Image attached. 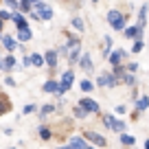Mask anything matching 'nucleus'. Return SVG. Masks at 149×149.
I'll return each instance as SVG.
<instances>
[{"mask_svg":"<svg viewBox=\"0 0 149 149\" xmlns=\"http://www.w3.org/2000/svg\"><path fill=\"white\" fill-rule=\"evenodd\" d=\"M130 116H132V121H138V116H140V112H136V110H132V114H130Z\"/></svg>","mask_w":149,"mask_h":149,"instance_id":"40","label":"nucleus"},{"mask_svg":"<svg viewBox=\"0 0 149 149\" xmlns=\"http://www.w3.org/2000/svg\"><path fill=\"white\" fill-rule=\"evenodd\" d=\"M0 64H2V53H0Z\"/></svg>","mask_w":149,"mask_h":149,"instance_id":"46","label":"nucleus"},{"mask_svg":"<svg viewBox=\"0 0 149 149\" xmlns=\"http://www.w3.org/2000/svg\"><path fill=\"white\" fill-rule=\"evenodd\" d=\"M22 68H31V55H24L22 57Z\"/></svg>","mask_w":149,"mask_h":149,"instance_id":"37","label":"nucleus"},{"mask_svg":"<svg viewBox=\"0 0 149 149\" xmlns=\"http://www.w3.org/2000/svg\"><path fill=\"white\" fill-rule=\"evenodd\" d=\"M77 105H79L81 110H86L88 114H101V105H99L92 97H81V101L77 103Z\"/></svg>","mask_w":149,"mask_h":149,"instance_id":"6","label":"nucleus"},{"mask_svg":"<svg viewBox=\"0 0 149 149\" xmlns=\"http://www.w3.org/2000/svg\"><path fill=\"white\" fill-rule=\"evenodd\" d=\"M143 46H145V42H143V40L134 42V44H132V53H140V51H143Z\"/></svg>","mask_w":149,"mask_h":149,"instance_id":"36","label":"nucleus"},{"mask_svg":"<svg viewBox=\"0 0 149 149\" xmlns=\"http://www.w3.org/2000/svg\"><path fill=\"white\" fill-rule=\"evenodd\" d=\"M15 68H18V59H15L13 55L2 57V64H0V70H2V72H13Z\"/></svg>","mask_w":149,"mask_h":149,"instance_id":"10","label":"nucleus"},{"mask_svg":"<svg viewBox=\"0 0 149 149\" xmlns=\"http://www.w3.org/2000/svg\"><path fill=\"white\" fill-rule=\"evenodd\" d=\"M99 116H101V123L105 125V130L116 132V134H125V130H127V123L125 121H118L114 114H105V112H101Z\"/></svg>","mask_w":149,"mask_h":149,"instance_id":"1","label":"nucleus"},{"mask_svg":"<svg viewBox=\"0 0 149 149\" xmlns=\"http://www.w3.org/2000/svg\"><path fill=\"white\" fill-rule=\"evenodd\" d=\"M11 101H9V97H7L5 92H0V116H5V114H9L11 112Z\"/></svg>","mask_w":149,"mask_h":149,"instance_id":"15","label":"nucleus"},{"mask_svg":"<svg viewBox=\"0 0 149 149\" xmlns=\"http://www.w3.org/2000/svg\"><path fill=\"white\" fill-rule=\"evenodd\" d=\"M118 140H121V145H125V147H130V149L136 145V138L132 134H127V132L125 134H118Z\"/></svg>","mask_w":149,"mask_h":149,"instance_id":"24","label":"nucleus"},{"mask_svg":"<svg viewBox=\"0 0 149 149\" xmlns=\"http://www.w3.org/2000/svg\"><path fill=\"white\" fill-rule=\"evenodd\" d=\"M11 22L15 24V29H18V31H24V29H31V26H29V20H26V15H22V13H13Z\"/></svg>","mask_w":149,"mask_h":149,"instance_id":"14","label":"nucleus"},{"mask_svg":"<svg viewBox=\"0 0 149 149\" xmlns=\"http://www.w3.org/2000/svg\"><path fill=\"white\" fill-rule=\"evenodd\" d=\"M33 13L37 15V20H53V9L51 7H44V9H40V11H33Z\"/></svg>","mask_w":149,"mask_h":149,"instance_id":"23","label":"nucleus"},{"mask_svg":"<svg viewBox=\"0 0 149 149\" xmlns=\"http://www.w3.org/2000/svg\"><path fill=\"white\" fill-rule=\"evenodd\" d=\"M57 149H72L70 145H64V147H57Z\"/></svg>","mask_w":149,"mask_h":149,"instance_id":"43","label":"nucleus"},{"mask_svg":"<svg viewBox=\"0 0 149 149\" xmlns=\"http://www.w3.org/2000/svg\"><path fill=\"white\" fill-rule=\"evenodd\" d=\"M79 68L84 70V72H94V64H92V57H90V53H86L84 51V55H81V59H79Z\"/></svg>","mask_w":149,"mask_h":149,"instance_id":"12","label":"nucleus"},{"mask_svg":"<svg viewBox=\"0 0 149 149\" xmlns=\"http://www.w3.org/2000/svg\"><path fill=\"white\" fill-rule=\"evenodd\" d=\"M72 116L77 118V121H86V118H88V112L81 110L79 105H74V107H72Z\"/></svg>","mask_w":149,"mask_h":149,"instance_id":"30","label":"nucleus"},{"mask_svg":"<svg viewBox=\"0 0 149 149\" xmlns=\"http://www.w3.org/2000/svg\"><path fill=\"white\" fill-rule=\"evenodd\" d=\"M0 33H5V22L0 20Z\"/></svg>","mask_w":149,"mask_h":149,"instance_id":"41","label":"nucleus"},{"mask_svg":"<svg viewBox=\"0 0 149 149\" xmlns=\"http://www.w3.org/2000/svg\"><path fill=\"white\" fill-rule=\"evenodd\" d=\"M125 72H127V70H125V64H123V66H116V68H112V74H114L118 81L123 79V74H125Z\"/></svg>","mask_w":149,"mask_h":149,"instance_id":"32","label":"nucleus"},{"mask_svg":"<svg viewBox=\"0 0 149 149\" xmlns=\"http://www.w3.org/2000/svg\"><path fill=\"white\" fill-rule=\"evenodd\" d=\"M33 37V31L31 29H24V31H18L15 33V40H18V44H22L24 46V42H29V40H31Z\"/></svg>","mask_w":149,"mask_h":149,"instance_id":"22","label":"nucleus"},{"mask_svg":"<svg viewBox=\"0 0 149 149\" xmlns=\"http://www.w3.org/2000/svg\"><path fill=\"white\" fill-rule=\"evenodd\" d=\"M5 86L13 88V86H15V79H13V77H5Z\"/></svg>","mask_w":149,"mask_h":149,"instance_id":"39","label":"nucleus"},{"mask_svg":"<svg viewBox=\"0 0 149 149\" xmlns=\"http://www.w3.org/2000/svg\"><path fill=\"white\" fill-rule=\"evenodd\" d=\"M37 134H40V138H42L44 143H48V140L55 138V130H53L51 125H46V123H42V125L37 127Z\"/></svg>","mask_w":149,"mask_h":149,"instance_id":"11","label":"nucleus"},{"mask_svg":"<svg viewBox=\"0 0 149 149\" xmlns=\"http://www.w3.org/2000/svg\"><path fill=\"white\" fill-rule=\"evenodd\" d=\"M2 35H5V33H0V42H2Z\"/></svg>","mask_w":149,"mask_h":149,"instance_id":"45","label":"nucleus"},{"mask_svg":"<svg viewBox=\"0 0 149 149\" xmlns=\"http://www.w3.org/2000/svg\"><path fill=\"white\" fill-rule=\"evenodd\" d=\"M68 145H70L72 149H88V143H86L81 136H70V138H68Z\"/></svg>","mask_w":149,"mask_h":149,"instance_id":"18","label":"nucleus"},{"mask_svg":"<svg viewBox=\"0 0 149 149\" xmlns=\"http://www.w3.org/2000/svg\"><path fill=\"white\" fill-rule=\"evenodd\" d=\"M79 88H81V92H84V94H88V92H92L97 86H94L90 79H81V81H79Z\"/></svg>","mask_w":149,"mask_h":149,"instance_id":"28","label":"nucleus"},{"mask_svg":"<svg viewBox=\"0 0 149 149\" xmlns=\"http://www.w3.org/2000/svg\"><path fill=\"white\" fill-rule=\"evenodd\" d=\"M112 51H114V46H112V37L105 35V37H103V51H101V57H103V59H107V57L112 55Z\"/></svg>","mask_w":149,"mask_h":149,"instance_id":"17","label":"nucleus"},{"mask_svg":"<svg viewBox=\"0 0 149 149\" xmlns=\"http://www.w3.org/2000/svg\"><path fill=\"white\" fill-rule=\"evenodd\" d=\"M42 92H46V94H57V92H59V81H55V79H48V81H44V86H42Z\"/></svg>","mask_w":149,"mask_h":149,"instance_id":"16","label":"nucleus"},{"mask_svg":"<svg viewBox=\"0 0 149 149\" xmlns=\"http://www.w3.org/2000/svg\"><path fill=\"white\" fill-rule=\"evenodd\" d=\"M88 149H97V147H92V145H88Z\"/></svg>","mask_w":149,"mask_h":149,"instance_id":"44","label":"nucleus"},{"mask_svg":"<svg viewBox=\"0 0 149 149\" xmlns=\"http://www.w3.org/2000/svg\"><path fill=\"white\" fill-rule=\"evenodd\" d=\"M81 138H84L86 140V143H88V145H92V147H107V138H105V136H101V134H99V132H94V130H84V132H81Z\"/></svg>","mask_w":149,"mask_h":149,"instance_id":"3","label":"nucleus"},{"mask_svg":"<svg viewBox=\"0 0 149 149\" xmlns=\"http://www.w3.org/2000/svg\"><path fill=\"white\" fill-rule=\"evenodd\" d=\"M11 18H13V13H11V11H7V9H0V20H2V22H9Z\"/></svg>","mask_w":149,"mask_h":149,"instance_id":"35","label":"nucleus"},{"mask_svg":"<svg viewBox=\"0 0 149 149\" xmlns=\"http://www.w3.org/2000/svg\"><path fill=\"white\" fill-rule=\"evenodd\" d=\"M72 84H74V72L72 70H66L64 74H61V79H59V92H57V97H61V94H66L70 88H72Z\"/></svg>","mask_w":149,"mask_h":149,"instance_id":"5","label":"nucleus"},{"mask_svg":"<svg viewBox=\"0 0 149 149\" xmlns=\"http://www.w3.org/2000/svg\"><path fill=\"white\" fill-rule=\"evenodd\" d=\"M118 84H121V81L112 74V70H105V72H101L97 77V86L99 88H116Z\"/></svg>","mask_w":149,"mask_h":149,"instance_id":"4","label":"nucleus"},{"mask_svg":"<svg viewBox=\"0 0 149 149\" xmlns=\"http://www.w3.org/2000/svg\"><path fill=\"white\" fill-rule=\"evenodd\" d=\"M149 107V97L147 94H143V97H138V101H134V110L136 112H145Z\"/></svg>","mask_w":149,"mask_h":149,"instance_id":"21","label":"nucleus"},{"mask_svg":"<svg viewBox=\"0 0 149 149\" xmlns=\"http://www.w3.org/2000/svg\"><path fill=\"white\" fill-rule=\"evenodd\" d=\"M70 24H72L74 31H79V33H84V31H86V22H84V18H79V15H72Z\"/></svg>","mask_w":149,"mask_h":149,"instance_id":"25","label":"nucleus"},{"mask_svg":"<svg viewBox=\"0 0 149 149\" xmlns=\"http://www.w3.org/2000/svg\"><path fill=\"white\" fill-rule=\"evenodd\" d=\"M20 13H29L31 15L33 13V2H26V0H20Z\"/></svg>","mask_w":149,"mask_h":149,"instance_id":"31","label":"nucleus"},{"mask_svg":"<svg viewBox=\"0 0 149 149\" xmlns=\"http://www.w3.org/2000/svg\"><path fill=\"white\" fill-rule=\"evenodd\" d=\"M121 84H125L127 88H132V90H134V88H136V74L125 72V74H123V79H121Z\"/></svg>","mask_w":149,"mask_h":149,"instance_id":"27","label":"nucleus"},{"mask_svg":"<svg viewBox=\"0 0 149 149\" xmlns=\"http://www.w3.org/2000/svg\"><path fill=\"white\" fill-rule=\"evenodd\" d=\"M57 61H59V55H57L55 48H53V51H46V53H44V64H46L51 70H55V68H57Z\"/></svg>","mask_w":149,"mask_h":149,"instance_id":"13","label":"nucleus"},{"mask_svg":"<svg viewBox=\"0 0 149 149\" xmlns=\"http://www.w3.org/2000/svg\"><path fill=\"white\" fill-rule=\"evenodd\" d=\"M55 110H57L55 103H46V105H42V107H40V121H46V116L53 114Z\"/></svg>","mask_w":149,"mask_h":149,"instance_id":"20","label":"nucleus"},{"mask_svg":"<svg viewBox=\"0 0 149 149\" xmlns=\"http://www.w3.org/2000/svg\"><path fill=\"white\" fill-rule=\"evenodd\" d=\"M33 112H37V105H35V103H26V105L22 107V114H33Z\"/></svg>","mask_w":149,"mask_h":149,"instance_id":"34","label":"nucleus"},{"mask_svg":"<svg viewBox=\"0 0 149 149\" xmlns=\"http://www.w3.org/2000/svg\"><path fill=\"white\" fill-rule=\"evenodd\" d=\"M127 59V51L125 48H114L112 51V55L107 57V61H110L112 68H116V66H123V61Z\"/></svg>","mask_w":149,"mask_h":149,"instance_id":"7","label":"nucleus"},{"mask_svg":"<svg viewBox=\"0 0 149 149\" xmlns=\"http://www.w3.org/2000/svg\"><path fill=\"white\" fill-rule=\"evenodd\" d=\"M125 70H127L130 74H136V72H138V64H136V61H127V64H125Z\"/></svg>","mask_w":149,"mask_h":149,"instance_id":"33","label":"nucleus"},{"mask_svg":"<svg viewBox=\"0 0 149 149\" xmlns=\"http://www.w3.org/2000/svg\"><path fill=\"white\" fill-rule=\"evenodd\" d=\"M81 55H84V51H70V53H68V64H70V66L79 64Z\"/></svg>","mask_w":149,"mask_h":149,"instance_id":"29","label":"nucleus"},{"mask_svg":"<svg viewBox=\"0 0 149 149\" xmlns=\"http://www.w3.org/2000/svg\"><path fill=\"white\" fill-rule=\"evenodd\" d=\"M125 112H127V105H116L114 114H116V116H121V114H125Z\"/></svg>","mask_w":149,"mask_h":149,"instance_id":"38","label":"nucleus"},{"mask_svg":"<svg viewBox=\"0 0 149 149\" xmlns=\"http://www.w3.org/2000/svg\"><path fill=\"white\" fill-rule=\"evenodd\" d=\"M145 149H149V138H145Z\"/></svg>","mask_w":149,"mask_h":149,"instance_id":"42","label":"nucleus"},{"mask_svg":"<svg viewBox=\"0 0 149 149\" xmlns=\"http://www.w3.org/2000/svg\"><path fill=\"white\" fill-rule=\"evenodd\" d=\"M123 35H125L127 40H132V42H138V40H143V26L132 24V26H127L125 31H123Z\"/></svg>","mask_w":149,"mask_h":149,"instance_id":"9","label":"nucleus"},{"mask_svg":"<svg viewBox=\"0 0 149 149\" xmlns=\"http://www.w3.org/2000/svg\"><path fill=\"white\" fill-rule=\"evenodd\" d=\"M127 18H130V15H127L125 11L112 9L110 13H107V24H110L114 31H125L127 29Z\"/></svg>","mask_w":149,"mask_h":149,"instance_id":"2","label":"nucleus"},{"mask_svg":"<svg viewBox=\"0 0 149 149\" xmlns=\"http://www.w3.org/2000/svg\"><path fill=\"white\" fill-rule=\"evenodd\" d=\"M147 11H149V2H143L140 5V11H138V26H143L145 29V24H147Z\"/></svg>","mask_w":149,"mask_h":149,"instance_id":"19","label":"nucleus"},{"mask_svg":"<svg viewBox=\"0 0 149 149\" xmlns=\"http://www.w3.org/2000/svg\"><path fill=\"white\" fill-rule=\"evenodd\" d=\"M31 66L33 68H44V55H40V53H31Z\"/></svg>","mask_w":149,"mask_h":149,"instance_id":"26","label":"nucleus"},{"mask_svg":"<svg viewBox=\"0 0 149 149\" xmlns=\"http://www.w3.org/2000/svg\"><path fill=\"white\" fill-rule=\"evenodd\" d=\"M2 46H5V51H7V55H13V51H20V46L22 44H18V40H15L13 35H9V33H5L2 35Z\"/></svg>","mask_w":149,"mask_h":149,"instance_id":"8","label":"nucleus"}]
</instances>
